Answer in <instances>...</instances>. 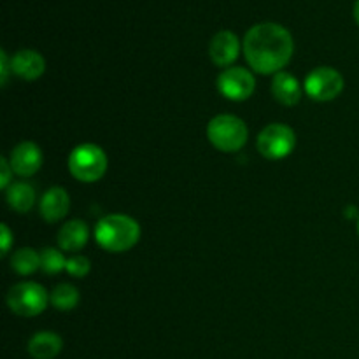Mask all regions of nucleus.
I'll use <instances>...</instances> for the list:
<instances>
[{
    "label": "nucleus",
    "mask_w": 359,
    "mask_h": 359,
    "mask_svg": "<svg viewBox=\"0 0 359 359\" xmlns=\"http://www.w3.org/2000/svg\"><path fill=\"white\" fill-rule=\"evenodd\" d=\"M88 226L81 219H72L60 228L58 245L60 249L69 252L81 251L88 242Z\"/></svg>",
    "instance_id": "nucleus-14"
},
{
    "label": "nucleus",
    "mask_w": 359,
    "mask_h": 359,
    "mask_svg": "<svg viewBox=\"0 0 359 359\" xmlns=\"http://www.w3.org/2000/svg\"><path fill=\"white\" fill-rule=\"evenodd\" d=\"M272 93L277 102L291 107V105L300 102L302 86L297 77L291 76L290 72H279L276 74V77L272 81Z\"/></svg>",
    "instance_id": "nucleus-13"
},
{
    "label": "nucleus",
    "mask_w": 359,
    "mask_h": 359,
    "mask_svg": "<svg viewBox=\"0 0 359 359\" xmlns=\"http://www.w3.org/2000/svg\"><path fill=\"white\" fill-rule=\"evenodd\" d=\"M344 90V77L332 67H318L305 77V91L312 100L330 102Z\"/></svg>",
    "instance_id": "nucleus-7"
},
{
    "label": "nucleus",
    "mask_w": 359,
    "mask_h": 359,
    "mask_svg": "<svg viewBox=\"0 0 359 359\" xmlns=\"http://www.w3.org/2000/svg\"><path fill=\"white\" fill-rule=\"evenodd\" d=\"M69 170L77 181L97 182L107 170V156L104 149L95 144H81L70 153Z\"/></svg>",
    "instance_id": "nucleus-4"
},
{
    "label": "nucleus",
    "mask_w": 359,
    "mask_h": 359,
    "mask_svg": "<svg viewBox=\"0 0 359 359\" xmlns=\"http://www.w3.org/2000/svg\"><path fill=\"white\" fill-rule=\"evenodd\" d=\"M62 347L63 342L56 333L39 332L28 342V353L34 359H55Z\"/></svg>",
    "instance_id": "nucleus-15"
},
{
    "label": "nucleus",
    "mask_w": 359,
    "mask_h": 359,
    "mask_svg": "<svg viewBox=\"0 0 359 359\" xmlns=\"http://www.w3.org/2000/svg\"><path fill=\"white\" fill-rule=\"evenodd\" d=\"M49 297L37 283H20L7 293V305L11 311L23 318H34L48 307Z\"/></svg>",
    "instance_id": "nucleus-5"
},
{
    "label": "nucleus",
    "mask_w": 359,
    "mask_h": 359,
    "mask_svg": "<svg viewBox=\"0 0 359 359\" xmlns=\"http://www.w3.org/2000/svg\"><path fill=\"white\" fill-rule=\"evenodd\" d=\"M67 259L63 258V255L60 251H56L55 248H46L41 251V269L46 273H60L62 270H65Z\"/></svg>",
    "instance_id": "nucleus-19"
},
{
    "label": "nucleus",
    "mask_w": 359,
    "mask_h": 359,
    "mask_svg": "<svg viewBox=\"0 0 359 359\" xmlns=\"http://www.w3.org/2000/svg\"><path fill=\"white\" fill-rule=\"evenodd\" d=\"M9 165L20 177H30L42 165V151L34 142H21L11 151Z\"/></svg>",
    "instance_id": "nucleus-9"
},
{
    "label": "nucleus",
    "mask_w": 359,
    "mask_h": 359,
    "mask_svg": "<svg viewBox=\"0 0 359 359\" xmlns=\"http://www.w3.org/2000/svg\"><path fill=\"white\" fill-rule=\"evenodd\" d=\"M9 72H13V69H11V62L9 58H7V53L0 51V76H2V86H6L7 84Z\"/></svg>",
    "instance_id": "nucleus-22"
},
{
    "label": "nucleus",
    "mask_w": 359,
    "mask_h": 359,
    "mask_svg": "<svg viewBox=\"0 0 359 359\" xmlns=\"http://www.w3.org/2000/svg\"><path fill=\"white\" fill-rule=\"evenodd\" d=\"M49 302L58 311H72L79 304V291L72 284H58L53 287L51 294H49Z\"/></svg>",
    "instance_id": "nucleus-18"
},
{
    "label": "nucleus",
    "mask_w": 359,
    "mask_h": 359,
    "mask_svg": "<svg viewBox=\"0 0 359 359\" xmlns=\"http://www.w3.org/2000/svg\"><path fill=\"white\" fill-rule=\"evenodd\" d=\"M11 69L13 74L25 81H35L44 74L46 62L41 53L34 49H21L11 60Z\"/></svg>",
    "instance_id": "nucleus-11"
},
{
    "label": "nucleus",
    "mask_w": 359,
    "mask_h": 359,
    "mask_svg": "<svg viewBox=\"0 0 359 359\" xmlns=\"http://www.w3.org/2000/svg\"><path fill=\"white\" fill-rule=\"evenodd\" d=\"M0 231H2V237H0L2 238V256H6L11 248V242H13V235H11L7 224H2V226H0Z\"/></svg>",
    "instance_id": "nucleus-23"
},
{
    "label": "nucleus",
    "mask_w": 359,
    "mask_h": 359,
    "mask_svg": "<svg viewBox=\"0 0 359 359\" xmlns=\"http://www.w3.org/2000/svg\"><path fill=\"white\" fill-rule=\"evenodd\" d=\"M294 42L290 32L277 23L255 25L244 37V55L252 70L279 74L290 63Z\"/></svg>",
    "instance_id": "nucleus-1"
},
{
    "label": "nucleus",
    "mask_w": 359,
    "mask_h": 359,
    "mask_svg": "<svg viewBox=\"0 0 359 359\" xmlns=\"http://www.w3.org/2000/svg\"><path fill=\"white\" fill-rule=\"evenodd\" d=\"M11 174H14L13 168H11L9 160L7 158H2L0 160V188L7 189L13 182H11Z\"/></svg>",
    "instance_id": "nucleus-21"
},
{
    "label": "nucleus",
    "mask_w": 359,
    "mask_h": 359,
    "mask_svg": "<svg viewBox=\"0 0 359 359\" xmlns=\"http://www.w3.org/2000/svg\"><path fill=\"white\" fill-rule=\"evenodd\" d=\"M11 266L16 270L20 276H30L41 269V252L32 248L18 249L11 258Z\"/></svg>",
    "instance_id": "nucleus-17"
},
{
    "label": "nucleus",
    "mask_w": 359,
    "mask_h": 359,
    "mask_svg": "<svg viewBox=\"0 0 359 359\" xmlns=\"http://www.w3.org/2000/svg\"><path fill=\"white\" fill-rule=\"evenodd\" d=\"M297 144V135L293 130L283 123H272L262 130L258 135V151L269 160H283Z\"/></svg>",
    "instance_id": "nucleus-6"
},
{
    "label": "nucleus",
    "mask_w": 359,
    "mask_h": 359,
    "mask_svg": "<svg viewBox=\"0 0 359 359\" xmlns=\"http://www.w3.org/2000/svg\"><path fill=\"white\" fill-rule=\"evenodd\" d=\"M354 20L359 25V0H356V4H354Z\"/></svg>",
    "instance_id": "nucleus-24"
},
{
    "label": "nucleus",
    "mask_w": 359,
    "mask_h": 359,
    "mask_svg": "<svg viewBox=\"0 0 359 359\" xmlns=\"http://www.w3.org/2000/svg\"><path fill=\"white\" fill-rule=\"evenodd\" d=\"M7 203L16 212H28L35 203V189L27 182H13L6 189Z\"/></svg>",
    "instance_id": "nucleus-16"
},
{
    "label": "nucleus",
    "mask_w": 359,
    "mask_h": 359,
    "mask_svg": "<svg viewBox=\"0 0 359 359\" xmlns=\"http://www.w3.org/2000/svg\"><path fill=\"white\" fill-rule=\"evenodd\" d=\"M255 77L248 69H242V67H231V69L223 70L217 77V90L228 100H248L255 93Z\"/></svg>",
    "instance_id": "nucleus-8"
},
{
    "label": "nucleus",
    "mask_w": 359,
    "mask_h": 359,
    "mask_svg": "<svg viewBox=\"0 0 359 359\" xmlns=\"http://www.w3.org/2000/svg\"><path fill=\"white\" fill-rule=\"evenodd\" d=\"M70 198L63 188H51L44 193L41 200V216L44 217L48 223H56V221L63 219L69 212Z\"/></svg>",
    "instance_id": "nucleus-12"
},
{
    "label": "nucleus",
    "mask_w": 359,
    "mask_h": 359,
    "mask_svg": "<svg viewBox=\"0 0 359 359\" xmlns=\"http://www.w3.org/2000/svg\"><path fill=\"white\" fill-rule=\"evenodd\" d=\"M248 126L237 116H216L207 125V137H209L210 144L223 153L241 151L248 142Z\"/></svg>",
    "instance_id": "nucleus-3"
},
{
    "label": "nucleus",
    "mask_w": 359,
    "mask_h": 359,
    "mask_svg": "<svg viewBox=\"0 0 359 359\" xmlns=\"http://www.w3.org/2000/svg\"><path fill=\"white\" fill-rule=\"evenodd\" d=\"M238 53H241V42H238V37L233 32L221 30L210 41L209 55L216 65H231L238 58Z\"/></svg>",
    "instance_id": "nucleus-10"
},
{
    "label": "nucleus",
    "mask_w": 359,
    "mask_h": 359,
    "mask_svg": "<svg viewBox=\"0 0 359 359\" xmlns=\"http://www.w3.org/2000/svg\"><path fill=\"white\" fill-rule=\"evenodd\" d=\"M91 263L90 259L84 258V256H72V258L67 259L65 270L74 277H84L90 273Z\"/></svg>",
    "instance_id": "nucleus-20"
},
{
    "label": "nucleus",
    "mask_w": 359,
    "mask_h": 359,
    "mask_svg": "<svg viewBox=\"0 0 359 359\" xmlns=\"http://www.w3.org/2000/svg\"><path fill=\"white\" fill-rule=\"evenodd\" d=\"M140 238V226L133 217L111 214L102 217L95 226V241L109 252H125Z\"/></svg>",
    "instance_id": "nucleus-2"
},
{
    "label": "nucleus",
    "mask_w": 359,
    "mask_h": 359,
    "mask_svg": "<svg viewBox=\"0 0 359 359\" xmlns=\"http://www.w3.org/2000/svg\"><path fill=\"white\" fill-rule=\"evenodd\" d=\"M358 231H359V217H358Z\"/></svg>",
    "instance_id": "nucleus-25"
}]
</instances>
